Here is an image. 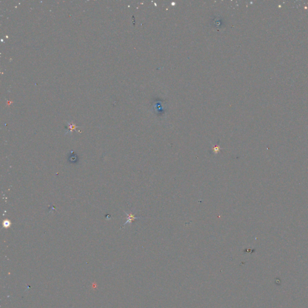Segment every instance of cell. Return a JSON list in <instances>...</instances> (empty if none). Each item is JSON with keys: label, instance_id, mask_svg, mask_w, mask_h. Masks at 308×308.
<instances>
[{"label": "cell", "instance_id": "6da1fadb", "mask_svg": "<svg viewBox=\"0 0 308 308\" xmlns=\"http://www.w3.org/2000/svg\"><path fill=\"white\" fill-rule=\"evenodd\" d=\"M125 212L126 215H127V221H126L125 223V224H123V225L121 227V228H122V227H124L126 224H127V223H132V221H134V220H135L138 219V218H140V217H135V216L133 214H132V213L128 214L126 212Z\"/></svg>", "mask_w": 308, "mask_h": 308}, {"label": "cell", "instance_id": "7a4b0ae2", "mask_svg": "<svg viewBox=\"0 0 308 308\" xmlns=\"http://www.w3.org/2000/svg\"><path fill=\"white\" fill-rule=\"evenodd\" d=\"M69 126L68 127V129L66 130V132L65 133V134H68L69 132H72L74 130L76 129L77 128H78V126H77L76 125L74 124V123H68Z\"/></svg>", "mask_w": 308, "mask_h": 308}, {"label": "cell", "instance_id": "3957f363", "mask_svg": "<svg viewBox=\"0 0 308 308\" xmlns=\"http://www.w3.org/2000/svg\"><path fill=\"white\" fill-rule=\"evenodd\" d=\"M221 149L218 146H214L212 149V151L214 154H218Z\"/></svg>", "mask_w": 308, "mask_h": 308}, {"label": "cell", "instance_id": "277c9868", "mask_svg": "<svg viewBox=\"0 0 308 308\" xmlns=\"http://www.w3.org/2000/svg\"><path fill=\"white\" fill-rule=\"evenodd\" d=\"M10 224H11L10 221H8V220H5V221H4V223H3V226H4V227H7L10 226Z\"/></svg>", "mask_w": 308, "mask_h": 308}]
</instances>
